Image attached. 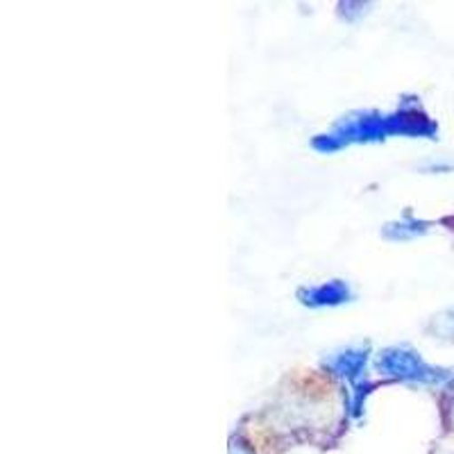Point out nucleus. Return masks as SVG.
<instances>
[{
	"label": "nucleus",
	"mask_w": 454,
	"mask_h": 454,
	"mask_svg": "<svg viewBox=\"0 0 454 454\" xmlns=\"http://www.w3.org/2000/svg\"><path fill=\"white\" fill-rule=\"evenodd\" d=\"M439 132L436 123L427 114L413 105V107L397 109L395 114L362 112L340 121L332 132L314 139V148L320 153H334L350 144H368V141H382L388 137H427L434 139Z\"/></svg>",
	"instance_id": "nucleus-1"
},
{
	"label": "nucleus",
	"mask_w": 454,
	"mask_h": 454,
	"mask_svg": "<svg viewBox=\"0 0 454 454\" xmlns=\"http://www.w3.org/2000/svg\"><path fill=\"white\" fill-rule=\"evenodd\" d=\"M377 368L384 375L404 380V382L445 384L450 380L448 371L429 366L416 352L407 350V348H388V350H384L382 355L377 356Z\"/></svg>",
	"instance_id": "nucleus-2"
},
{
	"label": "nucleus",
	"mask_w": 454,
	"mask_h": 454,
	"mask_svg": "<svg viewBox=\"0 0 454 454\" xmlns=\"http://www.w3.org/2000/svg\"><path fill=\"white\" fill-rule=\"evenodd\" d=\"M298 298L309 307H334L340 305V302H348L352 298V291L346 282L332 279V282L318 284V286H311V289H302Z\"/></svg>",
	"instance_id": "nucleus-3"
},
{
	"label": "nucleus",
	"mask_w": 454,
	"mask_h": 454,
	"mask_svg": "<svg viewBox=\"0 0 454 454\" xmlns=\"http://www.w3.org/2000/svg\"><path fill=\"white\" fill-rule=\"evenodd\" d=\"M366 348H348V350L336 352L334 356L325 359V366L330 368V371H334L336 375L346 377V380L355 382L356 377L364 372V368H366Z\"/></svg>",
	"instance_id": "nucleus-4"
},
{
	"label": "nucleus",
	"mask_w": 454,
	"mask_h": 454,
	"mask_svg": "<svg viewBox=\"0 0 454 454\" xmlns=\"http://www.w3.org/2000/svg\"><path fill=\"white\" fill-rule=\"evenodd\" d=\"M427 230H429L427 223L416 221V218L407 216V218H403V221L388 223V225L384 227V234H387L388 239H395V241H403V239L420 237V234H425V232H427Z\"/></svg>",
	"instance_id": "nucleus-5"
},
{
	"label": "nucleus",
	"mask_w": 454,
	"mask_h": 454,
	"mask_svg": "<svg viewBox=\"0 0 454 454\" xmlns=\"http://www.w3.org/2000/svg\"><path fill=\"white\" fill-rule=\"evenodd\" d=\"M434 332H439L443 336H454V307L448 314L439 316V320H434Z\"/></svg>",
	"instance_id": "nucleus-6"
}]
</instances>
